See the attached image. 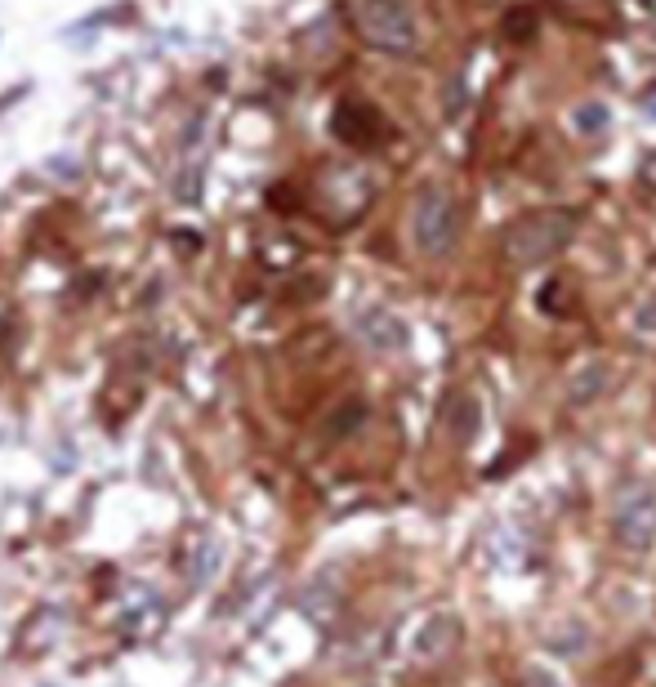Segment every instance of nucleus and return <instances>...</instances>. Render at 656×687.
Masks as SVG:
<instances>
[{
    "instance_id": "obj_4",
    "label": "nucleus",
    "mask_w": 656,
    "mask_h": 687,
    "mask_svg": "<svg viewBox=\"0 0 656 687\" xmlns=\"http://www.w3.org/2000/svg\"><path fill=\"white\" fill-rule=\"evenodd\" d=\"M612 536H616V545H625V549H634V554L652 549V540H656V491H652V487L629 482V487L616 496Z\"/></svg>"
},
{
    "instance_id": "obj_6",
    "label": "nucleus",
    "mask_w": 656,
    "mask_h": 687,
    "mask_svg": "<svg viewBox=\"0 0 656 687\" xmlns=\"http://www.w3.org/2000/svg\"><path fill=\"white\" fill-rule=\"evenodd\" d=\"M456 643H460V625L451 616H434L416 638V660H443L456 651Z\"/></svg>"
},
{
    "instance_id": "obj_11",
    "label": "nucleus",
    "mask_w": 656,
    "mask_h": 687,
    "mask_svg": "<svg viewBox=\"0 0 656 687\" xmlns=\"http://www.w3.org/2000/svg\"><path fill=\"white\" fill-rule=\"evenodd\" d=\"M460 108H465V77H451V86H447V117H460Z\"/></svg>"
},
{
    "instance_id": "obj_13",
    "label": "nucleus",
    "mask_w": 656,
    "mask_h": 687,
    "mask_svg": "<svg viewBox=\"0 0 656 687\" xmlns=\"http://www.w3.org/2000/svg\"><path fill=\"white\" fill-rule=\"evenodd\" d=\"M523 687H558V683H554V674H545V669H527Z\"/></svg>"
},
{
    "instance_id": "obj_12",
    "label": "nucleus",
    "mask_w": 656,
    "mask_h": 687,
    "mask_svg": "<svg viewBox=\"0 0 656 687\" xmlns=\"http://www.w3.org/2000/svg\"><path fill=\"white\" fill-rule=\"evenodd\" d=\"M638 183H643V188H652V192H656V152H652V157H647V161H643V170H638Z\"/></svg>"
},
{
    "instance_id": "obj_16",
    "label": "nucleus",
    "mask_w": 656,
    "mask_h": 687,
    "mask_svg": "<svg viewBox=\"0 0 656 687\" xmlns=\"http://www.w3.org/2000/svg\"><path fill=\"white\" fill-rule=\"evenodd\" d=\"M643 6H647V10H656V0H643Z\"/></svg>"
},
{
    "instance_id": "obj_3",
    "label": "nucleus",
    "mask_w": 656,
    "mask_h": 687,
    "mask_svg": "<svg viewBox=\"0 0 656 687\" xmlns=\"http://www.w3.org/2000/svg\"><path fill=\"white\" fill-rule=\"evenodd\" d=\"M354 19H358V37L371 50H385V54L416 50V14L402 0H358Z\"/></svg>"
},
{
    "instance_id": "obj_14",
    "label": "nucleus",
    "mask_w": 656,
    "mask_h": 687,
    "mask_svg": "<svg viewBox=\"0 0 656 687\" xmlns=\"http://www.w3.org/2000/svg\"><path fill=\"white\" fill-rule=\"evenodd\" d=\"M558 6H585V0H558Z\"/></svg>"
},
{
    "instance_id": "obj_15",
    "label": "nucleus",
    "mask_w": 656,
    "mask_h": 687,
    "mask_svg": "<svg viewBox=\"0 0 656 687\" xmlns=\"http://www.w3.org/2000/svg\"><path fill=\"white\" fill-rule=\"evenodd\" d=\"M643 108H647V112H652V117H656V103H652V99H647V103H643Z\"/></svg>"
},
{
    "instance_id": "obj_8",
    "label": "nucleus",
    "mask_w": 656,
    "mask_h": 687,
    "mask_svg": "<svg viewBox=\"0 0 656 687\" xmlns=\"http://www.w3.org/2000/svg\"><path fill=\"white\" fill-rule=\"evenodd\" d=\"M607 376H612V367H603V362H594V367L576 371V385H571V402H589V398H598V394L607 389Z\"/></svg>"
},
{
    "instance_id": "obj_2",
    "label": "nucleus",
    "mask_w": 656,
    "mask_h": 687,
    "mask_svg": "<svg viewBox=\"0 0 656 687\" xmlns=\"http://www.w3.org/2000/svg\"><path fill=\"white\" fill-rule=\"evenodd\" d=\"M411 237H416V250L438 259V255H451L456 237H460V206L447 188H425L411 206Z\"/></svg>"
},
{
    "instance_id": "obj_1",
    "label": "nucleus",
    "mask_w": 656,
    "mask_h": 687,
    "mask_svg": "<svg viewBox=\"0 0 656 687\" xmlns=\"http://www.w3.org/2000/svg\"><path fill=\"white\" fill-rule=\"evenodd\" d=\"M580 232V215L576 210H563V206H549V210H531L523 219H514L505 232H500V250L514 268H536L554 255H563Z\"/></svg>"
},
{
    "instance_id": "obj_10",
    "label": "nucleus",
    "mask_w": 656,
    "mask_h": 687,
    "mask_svg": "<svg viewBox=\"0 0 656 687\" xmlns=\"http://www.w3.org/2000/svg\"><path fill=\"white\" fill-rule=\"evenodd\" d=\"M536 32V23H531V14L527 10H514L509 19H505V37H514V41H527Z\"/></svg>"
},
{
    "instance_id": "obj_7",
    "label": "nucleus",
    "mask_w": 656,
    "mask_h": 687,
    "mask_svg": "<svg viewBox=\"0 0 656 687\" xmlns=\"http://www.w3.org/2000/svg\"><path fill=\"white\" fill-rule=\"evenodd\" d=\"M447 434L456 438V447H469L474 442V434H478V402L469 398V394H456L451 402H447Z\"/></svg>"
},
{
    "instance_id": "obj_5",
    "label": "nucleus",
    "mask_w": 656,
    "mask_h": 687,
    "mask_svg": "<svg viewBox=\"0 0 656 687\" xmlns=\"http://www.w3.org/2000/svg\"><path fill=\"white\" fill-rule=\"evenodd\" d=\"M358 335L371 344L376 354H398V349H407V326H402V317L389 312V308H380V303H371V308L358 312Z\"/></svg>"
},
{
    "instance_id": "obj_9",
    "label": "nucleus",
    "mask_w": 656,
    "mask_h": 687,
    "mask_svg": "<svg viewBox=\"0 0 656 687\" xmlns=\"http://www.w3.org/2000/svg\"><path fill=\"white\" fill-rule=\"evenodd\" d=\"M571 121H576V130H580V135H589V139H594V135H603V130H607V108H603V103H580Z\"/></svg>"
}]
</instances>
